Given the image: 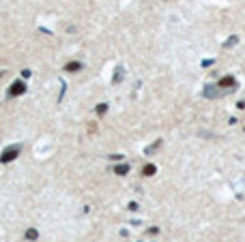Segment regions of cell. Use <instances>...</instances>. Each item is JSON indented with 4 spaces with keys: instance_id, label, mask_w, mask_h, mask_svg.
Instances as JSON below:
<instances>
[{
    "instance_id": "obj_1",
    "label": "cell",
    "mask_w": 245,
    "mask_h": 242,
    "mask_svg": "<svg viewBox=\"0 0 245 242\" xmlns=\"http://www.w3.org/2000/svg\"><path fill=\"white\" fill-rule=\"evenodd\" d=\"M24 90H26V86L22 84V81H17V84H13V88L9 90V94H11V96H17V94H22Z\"/></svg>"
},
{
    "instance_id": "obj_2",
    "label": "cell",
    "mask_w": 245,
    "mask_h": 242,
    "mask_svg": "<svg viewBox=\"0 0 245 242\" xmlns=\"http://www.w3.org/2000/svg\"><path fill=\"white\" fill-rule=\"evenodd\" d=\"M219 86L221 88H232V86H236V81H234V77H224L219 81Z\"/></svg>"
},
{
    "instance_id": "obj_3",
    "label": "cell",
    "mask_w": 245,
    "mask_h": 242,
    "mask_svg": "<svg viewBox=\"0 0 245 242\" xmlns=\"http://www.w3.org/2000/svg\"><path fill=\"white\" fill-rule=\"evenodd\" d=\"M17 154V148H11V150H6L4 152V156H2V161H9V159H15Z\"/></svg>"
},
{
    "instance_id": "obj_4",
    "label": "cell",
    "mask_w": 245,
    "mask_h": 242,
    "mask_svg": "<svg viewBox=\"0 0 245 242\" xmlns=\"http://www.w3.org/2000/svg\"><path fill=\"white\" fill-rule=\"evenodd\" d=\"M78 69H80L78 62H69V64H67V71H78Z\"/></svg>"
},
{
    "instance_id": "obj_5",
    "label": "cell",
    "mask_w": 245,
    "mask_h": 242,
    "mask_svg": "<svg viewBox=\"0 0 245 242\" xmlns=\"http://www.w3.org/2000/svg\"><path fill=\"white\" fill-rule=\"evenodd\" d=\"M153 171H155L153 165H146V167H144V174H146V176H148V174H153Z\"/></svg>"
},
{
    "instance_id": "obj_6",
    "label": "cell",
    "mask_w": 245,
    "mask_h": 242,
    "mask_svg": "<svg viewBox=\"0 0 245 242\" xmlns=\"http://www.w3.org/2000/svg\"><path fill=\"white\" fill-rule=\"evenodd\" d=\"M125 171H127V167H125V165H120V167H116V174H125Z\"/></svg>"
}]
</instances>
